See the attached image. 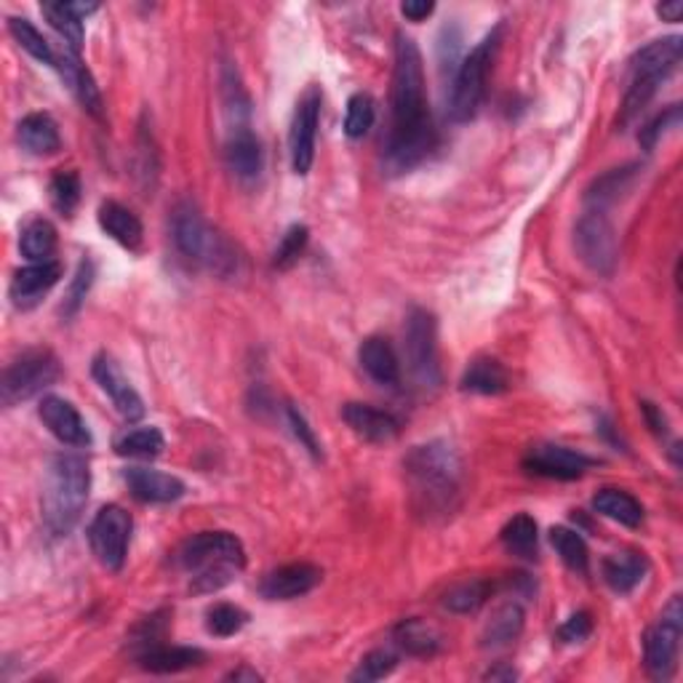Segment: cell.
Segmentation results:
<instances>
[{"label": "cell", "instance_id": "484cf974", "mask_svg": "<svg viewBox=\"0 0 683 683\" xmlns=\"http://www.w3.org/2000/svg\"><path fill=\"white\" fill-rule=\"evenodd\" d=\"M524 606L518 601H507L499 608H494L491 619L484 625L481 633V646L491 648V652H499V648L513 646L524 633Z\"/></svg>", "mask_w": 683, "mask_h": 683}, {"label": "cell", "instance_id": "f6af8a7d", "mask_svg": "<svg viewBox=\"0 0 683 683\" xmlns=\"http://www.w3.org/2000/svg\"><path fill=\"white\" fill-rule=\"evenodd\" d=\"M681 126V105H671L667 110H662L657 118L648 120V124L641 128L638 142L644 150H654L660 145V139H665L673 128Z\"/></svg>", "mask_w": 683, "mask_h": 683}, {"label": "cell", "instance_id": "9c48e42d", "mask_svg": "<svg viewBox=\"0 0 683 683\" xmlns=\"http://www.w3.org/2000/svg\"><path fill=\"white\" fill-rule=\"evenodd\" d=\"M59 374H62V369H59L57 355L51 350H27L3 371V384H0L3 403L13 406L38 396V392L51 388Z\"/></svg>", "mask_w": 683, "mask_h": 683}, {"label": "cell", "instance_id": "4316f807", "mask_svg": "<svg viewBox=\"0 0 683 683\" xmlns=\"http://www.w3.org/2000/svg\"><path fill=\"white\" fill-rule=\"evenodd\" d=\"M17 137L19 145L30 155H38V158L57 155L59 147H62L59 126L49 113H30L27 118H22V124L17 128Z\"/></svg>", "mask_w": 683, "mask_h": 683}, {"label": "cell", "instance_id": "f546056e", "mask_svg": "<svg viewBox=\"0 0 683 683\" xmlns=\"http://www.w3.org/2000/svg\"><path fill=\"white\" fill-rule=\"evenodd\" d=\"M392 644L409 657H432L441 648L443 638L436 627L428 625L425 619H403L401 625H396L392 631Z\"/></svg>", "mask_w": 683, "mask_h": 683}, {"label": "cell", "instance_id": "ee69618b", "mask_svg": "<svg viewBox=\"0 0 683 683\" xmlns=\"http://www.w3.org/2000/svg\"><path fill=\"white\" fill-rule=\"evenodd\" d=\"M398 657L390 652V648H374L369 652L367 657L358 662V667L350 673V681L355 683H371V681H382L384 675H390L396 671Z\"/></svg>", "mask_w": 683, "mask_h": 683}, {"label": "cell", "instance_id": "ba28073f", "mask_svg": "<svg viewBox=\"0 0 683 683\" xmlns=\"http://www.w3.org/2000/svg\"><path fill=\"white\" fill-rule=\"evenodd\" d=\"M403 350L411 377L419 388L436 390L441 384V363H438V326L428 310L414 308L406 318Z\"/></svg>", "mask_w": 683, "mask_h": 683}, {"label": "cell", "instance_id": "1f68e13d", "mask_svg": "<svg viewBox=\"0 0 683 683\" xmlns=\"http://www.w3.org/2000/svg\"><path fill=\"white\" fill-rule=\"evenodd\" d=\"M462 390L465 392H478V396H499L510 388L507 380V371L497 358H476L470 363L468 371L462 374Z\"/></svg>", "mask_w": 683, "mask_h": 683}, {"label": "cell", "instance_id": "d6a6232c", "mask_svg": "<svg viewBox=\"0 0 683 683\" xmlns=\"http://www.w3.org/2000/svg\"><path fill=\"white\" fill-rule=\"evenodd\" d=\"M499 539H503L505 550L510 553V556L524 558V560L537 558L539 529H537V520H534L531 516H526V513H520V516H513L510 520H507L503 534H499Z\"/></svg>", "mask_w": 683, "mask_h": 683}, {"label": "cell", "instance_id": "60d3db41", "mask_svg": "<svg viewBox=\"0 0 683 683\" xmlns=\"http://www.w3.org/2000/svg\"><path fill=\"white\" fill-rule=\"evenodd\" d=\"M51 206L62 216H72L80 203V177L76 172H59L49 185Z\"/></svg>", "mask_w": 683, "mask_h": 683}, {"label": "cell", "instance_id": "e575fe53", "mask_svg": "<svg viewBox=\"0 0 683 683\" xmlns=\"http://www.w3.org/2000/svg\"><path fill=\"white\" fill-rule=\"evenodd\" d=\"M550 545L556 547L560 560H564L574 574L591 572V553H587V545L585 539L579 537V531L569 529V526H553Z\"/></svg>", "mask_w": 683, "mask_h": 683}, {"label": "cell", "instance_id": "3957f363", "mask_svg": "<svg viewBox=\"0 0 683 683\" xmlns=\"http://www.w3.org/2000/svg\"><path fill=\"white\" fill-rule=\"evenodd\" d=\"M91 470L84 457L57 455L46 468L43 520L53 537H67L89 503Z\"/></svg>", "mask_w": 683, "mask_h": 683}, {"label": "cell", "instance_id": "9a60e30c", "mask_svg": "<svg viewBox=\"0 0 683 683\" xmlns=\"http://www.w3.org/2000/svg\"><path fill=\"white\" fill-rule=\"evenodd\" d=\"M91 377L97 380L99 388L110 396V401L115 409H118L120 417L128 419V422H137V419L145 417V401H142L139 392L131 388V382L126 380V374L120 371L118 363H115L113 355L101 353L94 358Z\"/></svg>", "mask_w": 683, "mask_h": 683}, {"label": "cell", "instance_id": "277c9868", "mask_svg": "<svg viewBox=\"0 0 683 683\" xmlns=\"http://www.w3.org/2000/svg\"><path fill=\"white\" fill-rule=\"evenodd\" d=\"M179 566L193 574L195 593H216L246 566L241 539L230 531H203L179 547Z\"/></svg>", "mask_w": 683, "mask_h": 683}, {"label": "cell", "instance_id": "2e32d148", "mask_svg": "<svg viewBox=\"0 0 683 683\" xmlns=\"http://www.w3.org/2000/svg\"><path fill=\"white\" fill-rule=\"evenodd\" d=\"M38 414L43 419V425L57 441L67 446H91V430L86 425V419L80 417V411L70 401L59 396H46L38 406Z\"/></svg>", "mask_w": 683, "mask_h": 683}, {"label": "cell", "instance_id": "8fae6325", "mask_svg": "<svg viewBox=\"0 0 683 683\" xmlns=\"http://www.w3.org/2000/svg\"><path fill=\"white\" fill-rule=\"evenodd\" d=\"M134 520L120 505H107L94 516L89 526V543L94 556L107 572H120L128 556Z\"/></svg>", "mask_w": 683, "mask_h": 683}, {"label": "cell", "instance_id": "8d00e7d4", "mask_svg": "<svg viewBox=\"0 0 683 683\" xmlns=\"http://www.w3.org/2000/svg\"><path fill=\"white\" fill-rule=\"evenodd\" d=\"M9 30L13 40H17L22 49L30 53L32 59H38V62L49 65V67H57V51L51 49L49 40L43 38V32L38 30L36 25L30 22V19H22V17H11L9 19Z\"/></svg>", "mask_w": 683, "mask_h": 683}, {"label": "cell", "instance_id": "7a4b0ae2", "mask_svg": "<svg viewBox=\"0 0 683 683\" xmlns=\"http://www.w3.org/2000/svg\"><path fill=\"white\" fill-rule=\"evenodd\" d=\"M414 507L425 516H446L455 510L459 484H462V462L455 446L430 441L414 446L403 462Z\"/></svg>", "mask_w": 683, "mask_h": 683}, {"label": "cell", "instance_id": "7bdbcfd3", "mask_svg": "<svg viewBox=\"0 0 683 683\" xmlns=\"http://www.w3.org/2000/svg\"><path fill=\"white\" fill-rule=\"evenodd\" d=\"M310 241V230L304 225H292L283 233V238L279 243V248L273 252V267L275 270H289L300 262V256L304 254Z\"/></svg>", "mask_w": 683, "mask_h": 683}, {"label": "cell", "instance_id": "ffe728a7", "mask_svg": "<svg viewBox=\"0 0 683 683\" xmlns=\"http://www.w3.org/2000/svg\"><path fill=\"white\" fill-rule=\"evenodd\" d=\"M342 419L358 438L369 443H390L401 432V422L396 417L369 403H344Z\"/></svg>", "mask_w": 683, "mask_h": 683}, {"label": "cell", "instance_id": "ac0fdd59", "mask_svg": "<svg viewBox=\"0 0 683 683\" xmlns=\"http://www.w3.org/2000/svg\"><path fill=\"white\" fill-rule=\"evenodd\" d=\"M225 160L230 172H233L241 182H254L262 174V168H265V150H262V142L246 124L230 128Z\"/></svg>", "mask_w": 683, "mask_h": 683}, {"label": "cell", "instance_id": "d4e9b609", "mask_svg": "<svg viewBox=\"0 0 683 683\" xmlns=\"http://www.w3.org/2000/svg\"><path fill=\"white\" fill-rule=\"evenodd\" d=\"M638 174H641L638 164H627L622 168H612V172H606L604 177L595 179L585 193L587 212L606 214L608 206H614L622 195L631 193V187L635 185V179H638Z\"/></svg>", "mask_w": 683, "mask_h": 683}, {"label": "cell", "instance_id": "6da1fadb", "mask_svg": "<svg viewBox=\"0 0 683 683\" xmlns=\"http://www.w3.org/2000/svg\"><path fill=\"white\" fill-rule=\"evenodd\" d=\"M392 118L384 142V166L392 174L411 172L436 150L428 94H425V65L417 43L403 32L396 36V67H392Z\"/></svg>", "mask_w": 683, "mask_h": 683}, {"label": "cell", "instance_id": "74e56055", "mask_svg": "<svg viewBox=\"0 0 683 683\" xmlns=\"http://www.w3.org/2000/svg\"><path fill=\"white\" fill-rule=\"evenodd\" d=\"M40 11L49 19V25L65 38V46L72 51H80L84 46V19L70 9V3H40Z\"/></svg>", "mask_w": 683, "mask_h": 683}, {"label": "cell", "instance_id": "30bf717a", "mask_svg": "<svg viewBox=\"0 0 683 683\" xmlns=\"http://www.w3.org/2000/svg\"><path fill=\"white\" fill-rule=\"evenodd\" d=\"M683 635V606L681 595L662 608L660 622L648 627L644 635V660L646 671L657 681H671L679 667V644Z\"/></svg>", "mask_w": 683, "mask_h": 683}, {"label": "cell", "instance_id": "f35d334b", "mask_svg": "<svg viewBox=\"0 0 683 683\" xmlns=\"http://www.w3.org/2000/svg\"><path fill=\"white\" fill-rule=\"evenodd\" d=\"M164 432L158 428H137L128 430L124 438H118L115 443V451L120 457H131V459H155L164 451Z\"/></svg>", "mask_w": 683, "mask_h": 683}, {"label": "cell", "instance_id": "5bb4252c", "mask_svg": "<svg viewBox=\"0 0 683 683\" xmlns=\"http://www.w3.org/2000/svg\"><path fill=\"white\" fill-rule=\"evenodd\" d=\"M591 465L593 459L585 457L583 451L566 449V446L556 443L534 446L524 459L526 472L543 478H556V481H577V478L585 476V470L591 468Z\"/></svg>", "mask_w": 683, "mask_h": 683}, {"label": "cell", "instance_id": "c3c4849f", "mask_svg": "<svg viewBox=\"0 0 683 683\" xmlns=\"http://www.w3.org/2000/svg\"><path fill=\"white\" fill-rule=\"evenodd\" d=\"M591 633H593V617L587 612L572 614V617L558 627V638L564 641V644H583Z\"/></svg>", "mask_w": 683, "mask_h": 683}, {"label": "cell", "instance_id": "83f0119b", "mask_svg": "<svg viewBox=\"0 0 683 683\" xmlns=\"http://www.w3.org/2000/svg\"><path fill=\"white\" fill-rule=\"evenodd\" d=\"M601 572H604L606 585L612 587L614 593L627 595V593H633L641 583H644V577L648 572V560L641 556V553H633V550L614 553V556L604 558V566H601Z\"/></svg>", "mask_w": 683, "mask_h": 683}, {"label": "cell", "instance_id": "d590c367", "mask_svg": "<svg viewBox=\"0 0 683 683\" xmlns=\"http://www.w3.org/2000/svg\"><path fill=\"white\" fill-rule=\"evenodd\" d=\"M494 585L489 579H468V583H457L443 595V606L455 614H476L486 601L491 598Z\"/></svg>", "mask_w": 683, "mask_h": 683}, {"label": "cell", "instance_id": "bcb514c9", "mask_svg": "<svg viewBox=\"0 0 683 683\" xmlns=\"http://www.w3.org/2000/svg\"><path fill=\"white\" fill-rule=\"evenodd\" d=\"M91 283H94V265L89 260H84V262H80L76 279H72V283H70V292H67V300H65V313L67 315L78 313V308L84 304L86 294H89Z\"/></svg>", "mask_w": 683, "mask_h": 683}, {"label": "cell", "instance_id": "b9f144b4", "mask_svg": "<svg viewBox=\"0 0 683 683\" xmlns=\"http://www.w3.org/2000/svg\"><path fill=\"white\" fill-rule=\"evenodd\" d=\"M248 622V614L233 604H216L206 612V627L216 638H230V635L241 633Z\"/></svg>", "mask_w": 683, "mask_h": 683}, {"label": "cell", "instance_id": "f5cc1de1", "mask_svg": "<svg viewBox=\"0 0 683 683\" xmlns=\"http://www.w3.org/2000/svg\"><path fill=\"white\" fill-rule=\"evenodd\" d=\"M262 675L254 671H246V667H241V671H233L227 675V681H260Z\"/></svg>", "mask_w": 683, "mask_h": 683}, {"label": "cell", "instance_id": "4fadbf2b", "mask_svg": "<svg viewBox=\"0 0 683 683\" xmlns=\"http://www.w3.org/2000/svg\"><path fill=\"white\" fill-rule=\"evenodd\" d=\"M321 89L310 86L304 91V97L296 105L292 131H289V150H292V168L294 174H310L315 160V137H318V124H321Z\"/></svg>", "mask_w": 683, "mask_h": 683}, {"label": "cell", "instance_id": "4dcf8cb0", "mask_svg": "<svg viewBox=\"0 0 683 683\" xmlns=\"http://www.w3.org/2000/svg\"><path fill=\"white\" fill-rule=\"evenodd\" d=\"M595 513L608 520H617V524L627 526V529H638L644 524V505L633 497V494L622 489H601L593 497Z\"/></svg>", "mask_w": 683, "mask_h": 683}, {"label": "cell", "instance_id": "cb8c5ba5", "mask_svg": "<svg viewBox=\"0 0 683 683\" xmlns=\"http://www.w3.org/2000/svg\"><path fill=\"white\" fill-rule=\"evenodd\" d=\"M99 227L105 230L107 235L115 243H120V246L128 248V252H137L142 246V241H145V227H142L139 216L131 212V208H126L124 203L118 201H105L99 206Z\"/></svg>", "mask_w": 683, "mask_h": 683}, {"label": "cell", "instance_id": "7dc6e473", "mask_svg": "<svg viewBox=\"0 0 683 683\" xmlns=\"http://www.w3.org/2000/svg\"><path fill=\"white\" fill-rule=\"evenodd\" d=\"M286 417H289V425H292L296 441H300V443L304 446V449H308L310 455H313L315 459L321 457V443H318L315 432H313V428H310V425H308V419H304L302 411L296 409V406H289V409H286Z\"/></svg>", "mask_w": 683, "mask_h": 683}, {"label": "cell", "instance_id": "44dd1931", "mask_svg": "<svg viewBox=\"0 0 683 683\" xmlns=\"http://www.w3.org/2000/svg\"><path fill=\"white\" fill-rule=\"evenodd\" d=\"M62 279V265L59 262H32L22 270H17L11 281V300L17 308H32L40 296L49 294Z\"/></svg>", "mask_w": 683, "mask_h": 683}, {"label": "cell", "instance_id": "8992f818", "mask_svg": "<svg viewBox=\"0 0 683 683\" xmlns=\"http://www.w3.org/2000/svg\"><path fill=\"white\" fill-rule=\"evenodd\" d=\"M681 43L683 40L679 36L660 38L635 53L631 62V86H627L625 101H622V126L638 118L648 101L654 99V94L660 91V86L671 78L681 59Z\"/></svg>", "mask_w": 683, "mask_h": 683}, {"label": "cell", "instance_id": "603a6c76", "mask_svg": "<svg viewBox=\"0 0 683 683\" xmlns=\"http://www.w3.org/2000/svg\"><path fill=\"white\" fill-rule=\"evenodd\" d=\"M358 361L377 384H384V388L401 384V361H398L396 348L384 336H367L358 348Z\"/></svg>", "mask_w": 683, "mask_h": 683}, {"label": "cell", "instance_id": "681fc988", "mask_svg": "<svg viewBox=\"0 0 683 683\" xmlns=\"http://www.w3.org/2000/svg\"><path fill=\"white\" fill-rule=\"evenodd\" d=\"M432 11H436V3H430V0H409V3L401 6V13L411 22H422Z\"/></svg>", "mask_w": 683, "mask_h": 683}, {"label": "cell", "instance_id": "ab89813d", "mask_svg": "<svg viewBox=\"0 0 683 683\" xmlns=\"http://www.w3.org/2000/svg\"><path fill=\"white\" fill-rule=\"evenodd\" d=\"M377 118L374 99L369 94H353L348 99V113H344V134L350 139H363L371 131Z\"/></svg>", "mask_w": 683, "mask_h": 683}, {"label": "cell", "instance_id": "e0dca14e", "mask_svg": "<svg viewBox=\"0 0 683 683\" xmlns=\"http://www.w3.org/2000/svg\"><path fill=\"white\" fill-rule=\"evenodd\" d=\"M321 579L323 572L313 564H289L265 574V579L260 583V593L267 601H292L315 591Z\"/></svg>", "mask_w": 683, "mask_h": 683}, {"label": "cell", "instance_id": "816d5d0a", "mask_svg": "<svg viewBox=\"0 0 683 683\" xmlns=\"http://www.w3.org/2000/svg\"><path fill=\"white\" fill-rule=\"evenodd\" d=\"M657 13L662 17V22H681L683 3H681V0H673V3H660Z\"/></svg>", "mask_w": 683, "mask_h": 683}, {"label": "cell", "instance_id": "f907efd6", "mask_svg": "<svg viewBox=\"0 0 683 683\" xmlns=\"http://www.w3.org/2000/svg\"><path fill=\"white\" fill-rule=\"evenodd\" d=\"M641 411H644L648 428L657 432V436H665V432H667V422H665V414H662V409H657V406H654V403L644 401V403H641Z\"/></svg>", "mask_w": 683, "mask_h": 683}, {"label": "cell", "instance_id": "52a82bcc", "mask_svg": "<svg viewBox=\"0 0 683 683\" xmlns=\"http://www.w3.org/2000/svg\"><path fill=\"white\" fill-rule=\"evenodd\" d=\"M499 43H503V25L494 27L489 36L459 62L449 97V118L455 124H468L481 110L486 80H489V70L494 59H497Z\"/></svg>", "mask_w": 683, "mask_h": 683}, {"label": "cell", "instance_id": "f1b7e54d", "mask_svg": "<svg viewBox=\"0 0 683 683\" xmlns=\"http://www.w3.org/2000/svg\"><path fill=\"white\" fill-rule=\"evenodd\" d=\"M139 665L145 667V671L150 673H182V671H191V667L203 665V660H206V654L201 652V648L193 646H153L147 648V652L139 654Z\"/></svg>", "mask_w": 683, "mask_h": 683}, {"label": "cell", "instance_id": "5b68a950", "mask_svg": "<svg viewBox=\"0 0 683 683\" xmlns=\"http://www.w3.org/2000/svg\"><path fill=\"white\" fill-rule=\"evenodd\" d=\"M172 238L177 252L185 256L191 265H201L212 270L219 279H230L238 273V254H235L233 243L225 235L203 219L198 208L193 203H179L172 214Z\"/></svg>", "mask_w": 683, "mask_h": 683}, {"label": "cell", "instance_id": "d6986e66", "mask_svg": "<svg viewBox=\"0 0 683 683\" xmlns=\"http://www.w3.org/2000/svg\"><path fill=\"white\" fill-rule=\"evenodd\" d=\"M124 481L131 491L134 499L147 505H168L185 497V484L177 476L153 470V468H128L124 472Z\"/></svg>", "mask_w": 683, "mask_h": 683}, {"label": "cell", "instance_id": "db71d44e", "mask_svg": "<svg viewBox=\"0 0 683 683\" xmlns=\"http://www.w3.org/2000/svg\"><path fill=\"white\" fill-rule=\"evenodd\" d=\"M486 679H491V681H499V679L513 681V679H516V671H510V667H507V671H489V673H486Z\"/></svg>", "mask_w": 683, "mask_h": 683}, {"label": "cell", "instance_id": "836d02e7", "mask_svg": "<svg viewBox=\"0 0 683 683\" xmlns=\"http://www.w3.org/2000/svg\"><path fill=\"white\" fill-rule=\"evenodd\" d=\"M19 248L30 262H51L57 252V227L49 219H30L22 230Z\"/></svg>", "mask_w": 683, "mask_h": 683}, {"label": "cell", "instance_id": "7c38bea8", "mask_svg": "<svg viewBox=\"0 0 683 683\" xmlns=\"http://www.w3.org/2000/svg\"><path fill=\"white\" fill-rule=\"evenodd\" d=\"M574 246L593 273L612 275L617 267V233L606 214L587 212L574 227Z\"/></svg>", "mask_w": 683, "mask_h": 683}, {"label": "cell", "instance_id": "7402d4cb", "mask_svg": "<svg viewBox=\"0 0 683 683\" xmlns=\"http://www.w3.org/2000/svg\"><path fill=\"white\" fill-rule=\"evenodd\" d=\"M57 70L67 84V89L76 94L80 107H84L89 115H94V118H101V115H105V110H101V94L97 89V84H94L89 67L80 62L78 53L67 49V46L62 51H57Z\"/></svg>", "mask_w": 683, "mask_h": 683}]
</instances>
